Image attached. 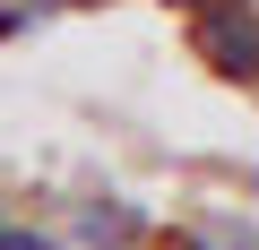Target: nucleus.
Wrapping results in <instances>:
<instances>
[{"label":"nucleus","mask_w":259,"mask_h":250,"mask_svg":"<svg viewBox=\"0 0 259 250\" xmlns=\"http://www.w3.org/2000/svg\"><path fill=\"white\" fill-rule=\"evenodd\" d=\"M190 52L225 86H259V0H190Z\"/></svg>","instance_id":"1"},{"label":"nucleus","mask_w":259,"mask_h":250,"mask_svg":"<svg viewBox=\"0 0 259 250\" xmlns=\"http://www.w3.org/2000/svg\"><path fill=\"white\" fill-rule=\"evenodd\" d=\"M147 233H156V216L139 207V198H78V216H69V250H147Z\"/></svg>","instance_id":"2"},{"label":"nucleus","mask_w":259,"mask_h":250,"mask_svg":"<svg viewBox=\"0 0 259 250\" xmlns=\"http://www.w3.org/2000/svg\"><path fill=\"white\" fill-rule=\"evenodd\" d=\"M0 250H69V233H52V224H26L18 207H0Z\"/></svg>","instance_id":"3"},{"label":"nucleus","mask_w":259,"mask_h":250,"mask_svg":"<svg viewBox=\"0 0 259 250\" xmlns=\"http://www.w3.org/2000/svg\"><path fill=\"white\" fill-rule=\"evenodd\" d=\"M52 18H69V0H0V35H35Z\"/></svg>","instance_id":"4"},{"label":"nucleus","mask_w":259,"mask_h":250,"mask_svg":"<svg viewBox=\"0 0 259 250\" xmlns=\"http://www.w3.org/2000/svg\"><path fill=\"white\" fill-rule=\"evenodd\" d=\"M199 241H207V250H259V224H250V216H207Z\"/></svg>","instance_id":"5"},{"label":"nucleus","mask_w":259,"mask_h":250,"mask_svg":"<svg viewBox=\"0 0 259 250\" xmlns=\"http://www.w3.org/2000/svg\"><path fill=\"white\" fill-rule=\"evenodd\" d=\"M147 250H207V241H199V224H190V233H147Z\"/></svg>","instance_id":"6"},{"label":"nucleus","mask_w":259,"mask_h":250,"mask_svg":"<svg viewBox=\"0 0 259 250\" xmlns=\"http://www.w3.org/2000/svg\"><path fill=\"white\" fill-rule=\"evenodd\" d=\"M69 9H104V0H69Z\"/></svg>","instance_id":"7"}]
</instances>
